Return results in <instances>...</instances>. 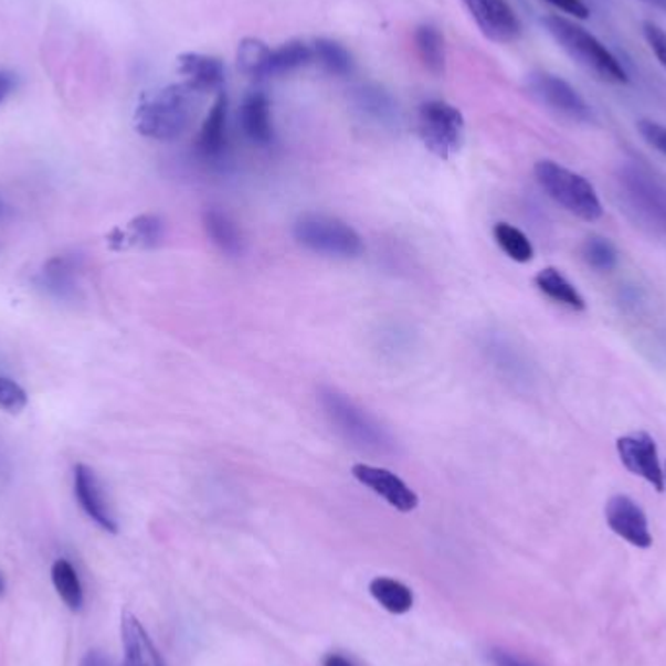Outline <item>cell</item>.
<instances>
[{"label":"cell","mask_w":666,"mask_h":666,"mask_svg":"<svg viewBox=\"0 0 666 666\" xmlns=\"http://www.w3.org/2000/svg\"><path fill=\"white\" fill-rule=\"evenodd\" d=\"M203 94L186 83L170 84L140 99L135 109V129L155 140H176L190 129Z\"/></svg>","instance_id":"6da1fadb"},{"label":"cell","mask_w":666,"mask_h":666,"mask_svg":"<svg viewBox=\"0 0 666 666\" xmlns=\"http://www.w3.org/2000/svg\"><path fill=\"white\" fill-rule=\"evenodd\" d=\"M542 24L561 50L599 81L616 86L630 83V76L616 55L583 25L558 14L543 18Z\"/></svg>","instance_id":"7a4b0ae2"},{"label":"cell","mask_w":666,"mask_h":666,"mask_svg":"<svg viewBox=\"0 0 666 666\" xmlns=\"http://www.w3.org/2000/svg\"><path fill=\"white\" fill-rule=\"evenodd\" d=\"M318 400L329 423L347 443L369 453H388L392 448L387 429L351 398L334 388H321Z\"/></svg>","instance_id":"3957f363"},{"label":"cell","mask_w":666,"mask_h":666,"mask_svg":"<svg viewBox=\"0 0 666 666\" xmlns=\"http://www.w3.org/2000/svg\"><path fill=\"white\" fill-rule=\"evenodd\" d=\"M535 176L540 188L569 213L586 222L599 221L604 214L599 193L581 173L553 160H540L535 166Z\"/></svg>","instance_id":"277c9868"},{"label":"cell","mask_w":666,"mask_h":666,"mask_svg":"<svg viewBox=\"0 0 666 666\" xmlns=\"http://www.w3.org/2000/svg\"><path fill=\"white\" fill-rule=\"evenodd\" d=\"M293 236L306 250L328 257L353 260L364 252L361 234L338 216L329 214H303L293 226Z\"/></svg>","instance_id":"5b68a950"},{"label":"cell","mask_w":666,"mask_h":666,"mask_svg":"<svg viewBox=\"0 0 666 666\" xmlns=\"http://www.w3.org/2000/svg\"><path fill=\"white\" fill-rule=\"evenodd\" d=\"M417 131L429 152L448 160L464 142V117L458 107L441 99H431L420 106Z\"/></svg>","instance_id":"8992f818"},{"label":"cell","mask_w":666,"mask_h":666,"mask_svg":"<svg viewBox=\"0 0 666 666\" xmlns=\"http://www.w3.org/2000/svg\"><path fill=\"white\" fill-rule=\"evenodd\" d=\"M627 203L639 219L657 231L666 232V186L642 168L627 166L622 173Z\"/></svg>","instance_id":"52a82bcc"},{"label":"cell","mask_w":666,"mask_h":666,"mask_svg":"<svg viewBox=\"0 0 666 666\" xmlns=\"http://www.w3.org/2000/svg\"><path fill=\"white\" fill-rule=\"evenodd\" d=\"M616 451L620 462L630 474L645 479L649 486L657 489L658 494L665 491V469L660 466L657 443L649 433L637 431L620 436L616 441Z\"/></svg>","instance_id":"ba28073f"},{"label":"cell","mask_w":666,"mask_h":666,"mask_svg":"<svg viewBox=\"0 0 666 666\" xmlns=\"http://www.w3.org/2000/svg\"><path fill=\"white\" fill-rule=\"evenodd\" d=\"M528 91L538 102H542L543 106L550 107L561 116L571 117L575 121H589L592 117L591 107L583 96L556 74H530Z\"/></svg>","instance_id":"9c48e42d"},{"label":"cell","mask_w":666,"mask_h":666,"mask_svg":"<svg viewBox=\"0 0 666 666\" xmlns=\"http://www.w3.org/2000/svg\"><path fill=\"white\" fill-rule=\"evenodd\" d=\"M477 28L495 43L517 42L522 25L507 0H462Z\"/></svg>","instance_id":"30bf717a"},{"label":"cell","mask_w":666,"mask_h":666,"mask_svg":"<svg viewBox=\"0 0 666 666\" xmlns=\"http://www.w3.org/2000/svg\"><path fill=\"white\" fill-rule=\"evenodd\" d=\"M73 487L74 497L81 505V509L86 512V517L94 520L102 530H106L109 535H117L119 525L96 472L86 464H76Z\"/></svg>","instance_id":"8fae6325"},{"label":"cell","mask_w":666,"mask_h":666,"mask_svg":"<svg viewBox=\"0 0 666 666\" xmlns=\"http://www.w3.org/2000/svg\"><path fill=\"white\" fill-rule=\"evenodd\" d=\"M353 477L400 512H412L420 505V497L412 487L390 469L370 466V464H355Z\"/></svg>","instance_id":"7c38bea8"},{"label":"cell","mask_w":666,"mask_h":666,"mask_svg":"<svg viewBox=\"0 0 666 666\" xmlns=\"http://www.w3.org/2000/svg\"><path fill=\"white\" fill-rule=\"evenodd\" d=\"M604 515H606V522L614 535L620 536L622 540L632 543L635 548H642V550L651 548L653 536H651L649 520L632 497L614 495L606 503Z\"/></svg>","instance_id":"4fadbf2b"},{"label":"cell","mask_w":666,"mask_h":666,"mask_svg":"<svg viewBox=\"0 0 666 666\" xmlns=\"http://www.w3.org/2000/svg\"><path fill=\"white\" fill-rule=\"evenodd\" d=\"M240 127L246 139L255 147H269L273 142L272 104L267 94L254 91L247 94L240 106Z\"/></svg>","instance_id":"5bb4252c"},{"label":"cell","mask_w":666,"mask_h":666,"mask_svg":"<svg viewBox=\"0 0 666 666\" xmlns=\"http://www.w3.org/2000/svg\"><path fill=\"white\" fill-rule=\"evenodd\" d=\"M178 73L183 76L181 83L188 84L199 94L222 92L224 86V65L221 59L209 57L203 53H181L178 57Z\"/></svg>","instance_id":"9a60e30c"},{"label":"cell","mask_w":666,"mask_h":666,"mask_svg":"<svg viewBox=\"0 0 666 666\" xmlns=\"http://www.w3.org/2000/svg\"><path fill=\"white\" fill-rule=\"evenodd\" d=\"M121 643H124V666H166L155 643L139 620L129 610L121 614Z\"/></svg>","instance_id":"2e32d148"},{"label":"cell","mask_w":666,"mask_h":666,"mask_svg":"<svg viewBox=\"0 0 666 666\" xmlns=\"http://www.w3.org/2000/svg\"><path fill=\"white\" fill-rule=\"evenodd\" d=\"M165 239V221L158 214H139L125 229H114L107 244L116 252L129 247H155Z\"/></svg>","instance_id":"e0dca14e"},{"label":"cell","mask_w":666,"mask_h":666,"mask_svg":"<svg viewBox=\"0 0 666 666\" xmlns=\"http://www.w3.org/2000/svg\"><path fill=\"white\" fill-rule=\"evenodd\" d=\"M226 119H229V98L224 92H219L198 135L195 148H198L199 157L205 158V160H219L224 155Z\"/></svg>","instance_id":"ac0fdd59"},{"label":"cell","mask_w":666,"mask_h":666,"mask_svg":"<svg viewBox=\"0 0 666 666\" xmlns=\"http://www.w3.org/2000/svg\"><path fill=\"white\" fill-rule=\"evenodd\" d=\"M203 226H205L207 236L211 239L214 246L221 250L222 254L239 257L244 252V239H242L239 224L221 209H214V207L207 209L203 213Z\"/></svg>","instance_id":"d6986e66"},{"label":"cell","mask_w":666,"mask_h":666,"mask_svg":"<svg viewBox=\"0 0 666 666\" xmlns=\"http://www.w3.org/2000/svg\"><path fill=\"white\" fill-rule=\"evenodd\" d=\"M353 104L362 116L382 125H394L398 119V106L394 98L384 88L374 84H362L353 91Z\"/></svg>","instance_id":"ffe728a7"},{"label":"cell","mask_w":666,"mask_h":666,"mask_svg":"<svg viewBox=\"0 0 666 666\" xmlns=\"http://www.w3.org/2000/svg\"><path fill=\"white\" fill-rule=\"evenodd\" d=\"M535 283L542 295L548 296L550 300L558 303V305L568 306L571 310H584L586 308L583 295L556 267H546V269H542V272L536 275Z\"/></svg>","instance_id":"44dd1931"},{"label":"cell","mask_w":666,"mask_h":666,"mask_svg":"<svg viewBox=\"0 0 666 666\" xmlns=\"http://www.w3.org/2000/svg\"><path fill=\"white\" fill-rule=\"evenodd\" d=\"M369 591L374 596V601L392 614H405L412 610L413 592L395 579L377 577L370 581Z\"/></svg>","instance_id":"7402d4cb"},{"label":"cell","mask_w":666,"mask_h":666,"mask_svg":"<svg viewBox=\"0 0 666 666\" xmlns=\"http://www.w3.org/2000/svg\"><path fill=\"white\" fill-rule=\"evenodd\" d=\"M272 51L267 47V43L262 42V40L244 38L239 43V51H236V65H239L240 73L246 74L255 81L269 78Z\"/></svg>","instance_id":"603a6c76"},{"label":"cell","mask_w":666,"mask_h":666,"mask_svg":"<svg viewBox=\"0 0 666 666\" xmlns=\"http://www.w3.org/2000/svg\"><path fill=\"white\" fill-rule=\"evenodd\" d=\"M415 50L429 73H433L435 76L444 73V66H446L444 38L435 25L423 24L415 30Z\"/></svg>","instance_id":"cb8c5ba5"},{"label":"cell","mask_w":666,"mask_h":666,"mask_svg":"<svg viewBox=\"0 0 666 666\" xmlns=\"http://www.w3.org/2000/svg\"><path fill=\"white\" fill-rule=\"evenodd\" d=\"M51 581L57 591L61 601L65 602L68 610L81 612L84 606V591L81 577L73 568V563L66 560H57L51 568Z\"/></svg>","instance_id":"d4e9b609"},{"label":"cell","mask_w":666,"mask_h":666,"mask_svg":"<svg viewBox=\"0 0 666 666\" xmlns=\"http://www.w3.org/2000/svg\"><path fill=\"white\" fill-rule=\"evenodd\" d=\"M76 273H78V264H76L74 257L57 255L43 267V287L47 288L53 295L65 298L76 287Z\"/></svg>","instance_id":"484cf974"},{"label":"cell","mask_w":666,"mask_h":666,"mask_svg":"<svg viewBox=\"0 0 666 666\" xmlns=\"http://www.w3.org/2000/svg\"><path fill=\"white\" fill-rule=\"evenodd\" d=\"M314 61L313 45L305 42L283 43L279 50L272 51V61H269V76H281V74L295 73L303 66L310 65Z\"/></svg>","instance_id":"4316f807"},{"label":"cell","mask_w":666,"mask_h":666,"mask_svg":"<svg viewBox=\"0 0 666 666\" xmlns=\"http://www.w3.org/2000/svg\"><path fill=\"white\" fill-rule=\"evenodd\" d=\"M495 242L499 244L503 252L509 255L512 262L517 264H528L535 257V247L532 242L528 240L527 234L518 231L517 226H512L509 222H497L494 226Z\"/></svg>","instance_id":"83f0119b"},{"label":"cell","mask_w":666,"mask_h":666,"mask_svg":"<svg viewBox=\"0 0 666 666\" xmlns=\"http://www.w3.org/2000/svg\"><path fill=\"white\" fill-rule=\"evenodd\" d=\"M314 61L320 63L326 73L347 76L353 71V59L341 43L320 38L313 43Z\"/></svg>","instance_id":"f1b7e54d"},{"label":"cell","mask_w":666,"mask_h":666,"mask_svg":"<svg viewBox=\"0 0 666 666\" xmlns=\"http://www.w3.org/2000/svg\"><path fill=\"white\" fill-rule=\"evenodd\" d=\"M583 257L586 264L599 272H612L617 265V252L610 240L591 236L583 244Z\"/></svg>","instance_id":"f546056e"},{"label":"cell","mask_w":666,"mask_h":666,"mask_svg":"<svg viewBox=\"0 0 666 666\" xmlns=\"http://www.w3.org/2000/svg\"><path fill=\"white\" fill-rule=\"evenodd\" d=\"M28 405L24 388L7 377H0V408L10 415L22 413Z\"/></svg>","instance_id":"4dcf8cb0"},{"label":"cell","mask_w":666,"mask_h":666,"mask_svg":"<svg viewBox=\"0 0 666 666\" xmlns=\"http://www.w3.org/2000/svg\"><path fill=\"white\" fill-rule=\"evenodd\" d=\"M643 35H645V42L649 45V50L653 51V55L658 61V65L663 66L666 71V32L663 28H658L653 22H643Z\"/></svg>","instance_id":"1f68e13d"},{"label":"cell","mask_w":666,"mask_h":666,"mask_svg":"<svg viewBox=\"0 0 666 666\" xmlns=\"http://www.w3.org/2000/svg\"><path fill=\"white\" fill-rule=\"evenodd\" d=\"M637 129L645 142H649L651 147L666 157V125L653 121V119H642V121H637Z\"/></svg>","instance_id":"d6a6232c"},{"label":"cell","mask_w":666,"mask_h":666,"mask_svg":"<svg viewBox=\"0 0 666 666\" xmlns=\"http://www.w3.org/2000/svg\"><path fill=\"white\" fill-rule=\"evenodd\" d=\"M546 2L575 20H586L591 17V9L584 4L583 0H546Z\"/></svg>","instance_id":"836d02e7"},{"label":"cell","mask_w":666,"mask_h":666,"mask_svg":"<svg viewBox=\"0 0 666 666\" xmlns=\"http://www.w3.org/2000/svg\"><path fill=\"white\" fill-rule=\"evenodd\" d=\"M489 663H491V666H538L527 660V658L518 657L515 653L505 649L489 651Z\"/></svg>","instance_id":"e575fe53"},{"label":"cell","mask_w":666,"mask_h":666,"mask_svg":"<svg viewBox=\"0 0 666 666\" xmlns=\"http://www.w3.org/2000/svg\"><path fill=\"white\" fill-rule=\"evenodd\" d=\"M17 86V76L9 71H0V104L9 98Z\"/></svg>","instance_id":"d590c367"},{"label":"cell","mask_w":666,"mask_h":666,"mask_svg":"<svg viewBox=\"0 0 666 666\" xmlns=\"http://www.w3.org/2000/svg\"><path fill=\"white\" fill-rule=\"evenodd\" d=\"M78 666H114V663L99 651H88Z\"/></svg>","instance_id":"8d00e7d4"},{"label":"cell","mask_w":666,"mask_h":666,"mask_svg":"<svg viewBox=\"0 0 666 666\" xmlns=\"http://www.w3.org/2000/svg\"><path fill=\"white\" fill-rule=\"evenodd\" d=\"M321 665L324 666H355L349 658L343 657V655H339V653H329L321 660Z\"/></svg>","instance_id":"74e56055"},{"label":"cell","mask_w":666,"mask_h":666,"mask_svg":"<svg viewBox=\"0 0 666 666\" xmlns=\"http://www.w3.org/2000/svg\"><path fill=\"white\" fill-rule=\"evenodd\" d=\"M651 2H655L658 9H663L666 12V0H651Z\"/></svg>","instance_id":"f35d334b"},{"label":"cell","mask_w":666,"mask_h":666,"mask_svg":"<svg viewBox=\"0 0 666 666\" xmlns=\"http://www.w3.org/2000/svg\"><path fill=\"white\" fill-rule=\"evenodd\" d=\"M2 592H4V579L0 575V596H2Z\"/></svg>","instance_id":"ab89813d"},{"label":"cell","mask_w":666,"mask_h":666,"mask_svg":"<svg viewBox=\"0 0 666 666\" xmlns=\"http://www.w3.org/2000/svg\"><path fill=\"white\" fill-rule=\"evenodd\" d=\"M665 486H666V469H665Z\"/></svg>","instance_id":"60d3db41"}]
</instances>
